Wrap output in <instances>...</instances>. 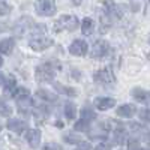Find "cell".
Segmentation results:
<instances>
[{
	"label": "cell",
	"mask_w": 150,
	"mask_h": 150,
	"mask_svg": "<svg viewBox=\"0 0 150 150\" xmlns=\"http://www.w3.org/2000/svg\"><path fill=\"white\" fill-rule=\"evenodd\" d=\"M53 44H54V41L45 35V26H38L36 24L33 27L30 39H29L30 48L35 50V51H44V50L50 48Z\"/></svg>",
	"instance_id": "6da1fadb"
},
{
	"label": "cell",
	"mask_w": 150,
	"mask_h": 150,
	"mask_svg": "<svg viewBox=\"0 0 150 150\" xmlns=\"http://www.w3.org/2000/svg\"><path fill=\"white\" fill-rule=\"evenodd\" d=\"M56 75V63L54 62H45L41 63L35 71V78L38 83H51Z\"/></svg>",
	"instance_id": "7a4b0ae2"
},
{
	"label": "cell",
	"mask_w": 150,
	"mask_h": 150,
	"mask_svg": "<svg viewBox=\"0 0 150 150\" xmlns=\"http://www.w3.org/2000/svg\"><path fill=\"white\" fill-rule=\"evenodd\" d=\"M80 26V21L75 15H62L56 20L54 26H53V30L56 33H60V32H72Z\"/></svg>",
	"instance_id": "3957f363"
},
{
	"label": "cell",
	"mask_w": 150,
	"mask_h": 150,
	"mask_svg": "<svg viewBox=\"0 0 150 150\" xmlns=\"http://www.w3.org/2000/svg\"><path fill=\"white\" fill-rule=\"evenodd\" d=\"M93 78H95L96 84L104 86V87H112L116 84V75H114V72H112V69L110 66L96 71L95 75H93Z\"/></svg>",
	"instance_id": "277c9868"
},
{
	"label": "cell",
	"mask_w": 150,
	"mask_h": 150,
	"mask_svg": "<svg viewBox=\"0 0 150 150\" xmlns=\"http://www.w3.org/2000/svg\"><path fill=\"white\" fill-rule=\"evenodd\" d=\"M35 9L41 17H53L56 14V0H36Z\"/></svg>",
	"instance_id": "5b68a950"
},
{
	"label": "cell",
	"mask_w": 150,
	"mask_h": 150,
	"mask_svg": "<svg viewBox=\"0 0 150 150\" xmlns=\"http://www.w3.org/2000/svg\"><path fill=\"white\" fill-rule=\"evenodd\" d=\"M35 26H36V24L33 23V20H32L30 17H23V18H20V20L15 23L14 32H15L17 35H24V33L30 32Z\"/></svg>",
	"instance_id": "8992f818"
},
{
	"label": "cell",
	"mask_w": 150,
	"mask_h": 150,
	"mask_svg": "<svg viewBox=\"0 0 150 150\" xmlns=\"http://www.w3.org/2000/svg\"><path fill=\"white\" fill-rule=\"evenodd\" d=\"M110 51V45L107 41H102L99 39L96 41L93 45H92V51H90V56L95 57V59H101L104 56H107V53Z\"/></svg>",
	"instance_id": "52a82bcc"
},
{
	"label": "cell",
	"mask_w": 150,
	"mask_h": 150,
	"mask_svg": "<svg viewBox=\"0 0 150 150\" xmlns=\"http://www.w3.org/2000/svg\"><path fill=\"white\" fill-rule=\"evenodd\" d=\"M89 51V45H87L86 41L83 39H75L71 45H69V53L72 56H78V57H83L87 54Z\"/></svg>",
	"instance_id": "ba28073f"
},
{
	"label": "cell",
	"mask_w": 150,
	"mask_h": 150,
	"mask_svg": "<svg viewBox=\"0 0 150 150\" xmlns=\"http://www.w3.org/2000/svg\"><path fill=\"white\" fill-rule=\"evenodd\" d=\"M93 105L99 111H108V110H111L112 107L116 105V99L107 98V96H99V98H96L93 101Z\"/></svg>",
	"instance_id": "9c48e42d"
},
{
	"label": "cell",
	"mask_w": 150,
	"mask_h": 150,
	"mask_svg": "<svg viewBox=\"0 0 150 150\" xmlns=\"http://www.w3.org/2000/svg\"><path fill=\"white\" fill-rule=\"evenodd\" d=\"M6 128L12 132H15V134H23L26 129H29L27 122H24L21 119H9L8 123H6Z\"/></svg>",
	"instance_id": "30bf717a"
},
{
	"label": "cell",
	"mask_w": 150,
	"mask_h": 150,
	"mask_svg": "<svg viewBox=\"0 0 150 150\" xmlns=\"http://www.w3.org/2000/svg\"><path fill=\"white\" fill-rule=\"evenodd\" d=\"M131 95L134 96L135 101H138L144 105H150V92L146 89H141V87H134L131 90Z\"/></svg>",
	"instance_id": "8fae6325"
},
{
	"label": "cell",
	"mask_w": 150,
	"mask_h": 150,
	"mask_svg": "<svg viewBox=\"0 0 150 150\" xmlns=\"http://www.w3.org/2000/svg\"><path fill=\"white\" fill-rule=\"evenodd\" d=\"M26 140L32 149H38L41 144V131L39 129H29L26 134Z\"/></svg>",
	"instance_id": "7c38bea8"
},
{
	"label": "cell",
	"mask_w": 150,
	"mask_h": 150,
	"mask_svg": "<svg viewBox=\"0 0 150 150\" xmlns=\"http://www.w3.org/2000/svg\"><path fill=\"white\" fill-rule=\"evenodd\" d=\"M135 112H137V108H135V105H132V104H123V105H120V107L116 110V114H117L119 117H123V119H131V117H134Z\"/></svg>",
	"instance_id": "4fadbf2b"
},
{
	"label": "cell",
	"mask_w": 150,
	"mask_h": 150,
	"mask_svg": "<svg viewBox=\"0 0 150 150\" xmlns=\"http://www.w3.org/2000/svg\"><path fill=\"white\" fill-rule=\"evenodd\" d=\"M112 141L119 146H122L128 141V132L123 126H116L112 129Z\"/></svg>",
	"instance_id": "5bb4252c"
},
{
	"label": "cell",
	"mask_w": 150,
	"mask_h": 150,
	"mask_svg": "<svg viewBox=\"0 0 150 150\" xmlns=\"http://www.w3.org/2000/svg\"><path fill=\"white\" fill-rule=\"evenodd\" d=\"M129 128H131V131H132L137 137H141V138L150 140V132H149V129H147L146 126H143V125H140V123H131Z\"/></svg>",
	"instance_id": "9a60e30c"
},
{
	"label": "cell",
	"mask_w": 150,
	"mask_h": 150,
	"mask_svg": "<svg viewBox=\"0 0 150 150\" xmlns=\"http://www.w3.org/2000/svg\"><path fill=\"white\" fill-rule=\"evenodd\" d=\"M15 47V41L12 38H5L0 41V53L2 54H11L12 50Z\"/></svg>",
	"instance_id": "2e32d148"
},
{
	"label": "cell",
	"mask_w": 150,
	"mask_h": 150,
	"mask_svg": "<svg viewBox=\"0 0 150 150\" xmlns=\"http://www.w3.org/2000/svg\"><path fill=\"white\" fill-rule=\"evenodd\" d=\"M93 30H95V21H93L92 18H89V17H86V18L81 21V32H83L86 36H89V35L93 33Z\"/></svg>",
	"instance_id": "e0dca14e"
},
{
	"label": "cell",
	"mask_w": 150,
	"mask_h": 150,
	"mask_svg": "<svg viewBox=\"0 0 150 150\" xmlns=\"http://www.w3.org/2000/svg\"><path fill=\"white\" fill-rule=\"evenodd\" d=\"M38 98H41L42 101H47V102H54L57 101V95L53 93V92H50V90H44V89H39L36 92Z\"/></svg>",
	"instance_id": "ac0fdd59"
},
{
	"label": "cell",
	"mask_w": 150,
	"mask_h": 150,
	"mask_svg": "<svg viewBox=\"0 0 150 150\" xmlns=\"http://www.w3.org/2000/svg\"><path fill=\"white\" fill-rule=\"evenodd\" d=\"M5 83V93L6 95H12L15 92V89H17V81H15V78L12 77V75H9V77L6 78V81H3Z\"/></svg>",
	"instance_id": "d6986e66"
},
{
	"label": "cell",
	"mask_w": 150,
	"mask_h": 150,
	"mask_svg": "<svg viewBox=\"0 0 150 150\" xmlns=\"http://www.w3.org/2000/svg\"><path fill=\"white\" fill-rule=\"evenodd\" d=\"M65 117L68 120H74L77 117V107H75V104H72V102L65 104Z\"/></svg>",
	"instance_id": "ffe728a7"
},
{
	"label": "cell",
	"mask_w": 150,
	"mask_h": 150,
	"mask_svg": "<svg viewBox=\"0 0 150 150\" xmlns=\"http://www.w3.org/2000/svg\"><path fill=\"white\" fill-rule=\"evenodd\" d=\"M90 123H92V122H89V120H86V119L80 117V120L74 125V129L77 131V132H87V131L90 129Z\"/></svg>",
	"instance_id": "44dd1931"
},
{
	"label": "cell",
	"mask_w": 150,
	"mask_h": 150,
	"mask_svg": "<svg viewBox=\"0 0 150 150\" xmlns=\"http://www.w3.org/2000/svg\"><path fill=\"white\" fill-rule=\"evenodd\" d=\"M54 87H56L60 93L68 95V96H77V95H78L77 89H74V87H66V86H62V84H57V83H54Z\"/></svg>",
	"instance_id": "7402d4cb"
},
{
	"label": "cell",
	"mask_w": 150,
	"mask_h": 150,
	"mask_svg": "<svg viewBox=\"0 0 150 150\" xmlns=\"http://www.w3.org/2000/svg\"><path fill=\"white\" fill-rule=\"evenodd\" d=\"M65 141L66 143H69V144H80L83 140H81V137L78 135V134H74V132H71V134H66L65 137Z\"/></svg>",
	"instance_id": "603a6c76"
},
{
	"label": "cell",
	"mask_w": 150,
	"mask_h": 150,
	"mask_svg": "<svg viewBox=\"0 0 150 150\" xmlns=\"http://www.w3.org/2000/svg\"><path fill=\"white\" fill-rule=\"evenodd\" d=\"M12 114V108L11 105H8L3 99H0V116H3V117H9Z\"/></svg>",
	"instance_id": "cb8c5ba5"
},
{
	"label": "cell",
	"mask_w": 150,
	"mask_h": 150,
	"mask_svg": "<svg viewBox=\"0 0 150 150\" xmlns=\"http://www.w3.org/2000/svg\"><path fill=\"white\" fill-rule=\"evenodd\" d=\"M12 96H14L17 101H18V99H21V98H27V96H30V95H29V90H27V89H24V87H17L15 92L12 93Z\"/></svg>",
	"instance_id": "d4e9b609"
},
{
	"label": "cell",
	"mask_w": 150,
	"mask_h": 150,
	"mask_svg": "<svg viewBox=\"0 0 150 150\" xmlns=\"http://www.w3.org/2000/svg\"><path fill=\"white\" fill-rule=\"evenodd\" d=\"M81 117L86 119V120H89V122H92V120L96 119V114H95V112H93L90 108H83V111H81Z\"/></svg>",
	"instance_id": "484cf974"
},
{
	"label": "cell",
	"mask_w": 150,
	"mask_h": 150,
	"mask_svg": "<svg viewBox=\"0 0 150 150\" xmlns=\"http://www.w3.org/2000/svg\"><path fill=\"white\" fill-rule=\"evenodd\" d=\"M138 116H140V120L146 122V123H150V108H143L138 111Z\"/></svg>",
	"instance_id": "4316f807"
},
{
	"label": "cell",
	"mask_w": 150,
	"mask_h": 150,
	"mask_svg": "<svg viewBox=\"0 0 150 150\" xmlns=\"http://www.w3.org/2000/svg\"><path fill=\"white\" fill-rule=\"evenodd\" d=\"M11 12V5L6 3L5 0H0V15H8Z\"/></svg>",
	"instance_id": "83f0119b"
},
{
	"label": "cell",
	"mask_w": 150,
	"mask_h": 150,
	"mask_svg": "<svg viewBox=\"0 0 150 150\" xmlns=\"http://www.w3.org/2000/svg\"><path fill=\"white\" fill-rule=\"evenodd\" d=\"M128 149L129 150H140V141H138V138L128 140Z\"/></svg>",
	"instance_id": "f1b7e54d"
},
{
	"label": "cell",
	"mask_w": 150,
	"mask_h": 150,
	"mask_svg": "<svg viewBox=\"0 0 150 150\" xmlns=\"http://www.w3.org/2000/svg\"><path fill=\"white\" fill-rule=\"evenodd\" d=\"M42 150H62V149H60V146L56 144V143H47V144H44Z\"/></svg>",
	"instance_id": "f546056e"
},
{
	"label": "cell",
	"mask_w": 150,
	"mask_h": 150,
	"mask_svg": "<svg viewBox=\"0 0 150 150\" xmlns=\"http://www.w3.org/2000/svg\"><path fill=\"white\" fill-rule=\"evenodd\" d=\"M95 150H111V146H110L108 143H99V144L95 147Z\"/></svg>",
	"instance_id": "4dcf8cb0"
},
{
	"label": "cell",
	"mask_w": 150,
	"mask_h": 150,
	"mask_svg": "<svg viewBox=\"0 0 150 150\" xmlns=\"http://www.w3.org/2000/svg\"><path fill=\"white\" fill-rule=\"evenodd\" d=\"M78 150H92V146L89 144V143H80L78 144Z\"/></svg>",
	"instance_id": "1f68e13d"
},
{
	"label": "cell",
	"mask_w": 150,
	"mask_h": 150,
	"mask_svg": "<svg viewBox=\"0 0 150 150\" xmlns=\"http://www.w3.org/2000/svg\"><path fill=\"white\" fill-rule=\"evenodd\" d=\"M8 29V26H6V24H3V23H0V33H2L3 30H6Z\"/></svg>",
	"instance_id": "d6a6232c"
},
{
	"label": "cell",
	"mask_w": 150,
	"mask_h": 150,
	"mask_svg": "<svg viewBox=\"0 0 150 150\" xmlns=\"http://www.w3.org/2000/svg\"><path fill=\"white\" fill-rule=\"evenodd\" d=\"M5 81V78H3V74L2 72H0V86H2V83Z\"/></svg>",
	"instance_id": "836d02e7"
},
{
	"label": "cell",
	"mask_w": 150,
	"mask_h": 150,
	"mask_svg": "<svg viewBox=\"0 0 150 150\" xmlns=\"http://www.w3.org/2000/svg\"><path fill=\"white\" fill-rule=\"evenodd\" d=\"M72 2H74V5H80L81 0H72Z\"/></svg>",
	"instance_id": "e575fe53"
},
{
	"label": "cell",
	"mask_w": 150,
	"mask_h": 150,
	"mask_svg": "<svg viewBox=\"0 0 150 150\" xmlns=\"http://www.w3.org/2000/svg\"><path fill=\"white\" fill-rule=\"evenodd\" d=\"M2 65H3V59H2V57H0V66H2Z\"/></svg>",
	"instance_id": "d590c367"
},
{
	"label": "cell",
	"mask_w": 150,
	"mask_h": 150,
	"mask_svg": "<svg viewBox=\"0 0 150 150\" xmlns=\"http://www.w3.org/2000/svg\"><path fill=\"white\" fill-rule=\"evenodd\" d=\"M140 150H150V149H140Z\"/></svg>",
	"instance_id": "8d00e7d4"
},
{
	"label": "cell",
	"mask_w": 150,
	"mask_h": 150,
	"mask_svg": "<svg viewBox=\"0 0 150 150\" xmlns=\"http://www.w3.org/2000/svg\"><path fill=\"white\" fill-rule=\"evenodd\" d=\"M149 59H150V54H149Z\"/></svg>",
	"instance_id": "74e56055"
},
{
	"label": "cell",
	"mask_w": 150,
	"mask_h": 150,
	"mask_svg": "<svg viewBox=\"0 0 150 150\" xmlns=\"http://www.w3.org/2000/svg\"><path fill=\"white\" fill-rule=\"evenodd\" d=\"M149 2H150V0H149Z\"/></svg>",
	"instance_id": "f35d334b"
},
{
	"label": "cell",
	"mask_w": 150,
	"mask_h": 150,
	"mask_svg": "<svg viewBox=\"0 0 150 150\" xmlns=\"http://www.w3.org/2000/svg\"><path fill=\"white\" fill-rule=\"evenodd\" d=\"M77 150H78V149H77Z\"/></svg>",
	"instance_id": "ab89813d"
}]
</instances>
